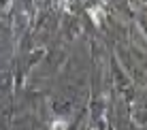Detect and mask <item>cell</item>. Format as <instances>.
<instances>
[{
  "label": "cell",
  "mask_w": 147,
  "mask_h": 130,
  "mask_svg": "<svg viewBox=\"0 0 147 130\" xmlns=\"http://www.w3.org/2000/svg\"><path fill=\"white\" fill-rule=\"evenodd\" d=\"M51 130H66V122L64 119H55L51 124Z\"/></svg>",
  "instance_id": "1"
},
{
  "label": "cell",
  "mask_w": 147,
  "mask_h": 130,
  "mask_svg": "<svg viewBox=\"0 0 147 130\" xmlns=\"http://www.w3.org/2000/svg\"><path fill=\"white\" fill-rule=\"evenodd\" d=\"M90 15L94 17L96 24H100V15H102V11H100V9H94V11H90Z\"/></svg>",
  "instance_id": "2"
},
{
  "label": "cell",
  "mask_w": 147,
  "mask_h": 130,
  "mask_svg": "<svg viewBox=\"0 0 147 130\" xmlns=\"http://www.w3.org/2000/svg\"><path fill=\"white\" fill-rule=\"evenodd\" d=\"M64 2H66V0H64Z\"/></svg>",
  "instance_id": "3"
}]
</instances>
